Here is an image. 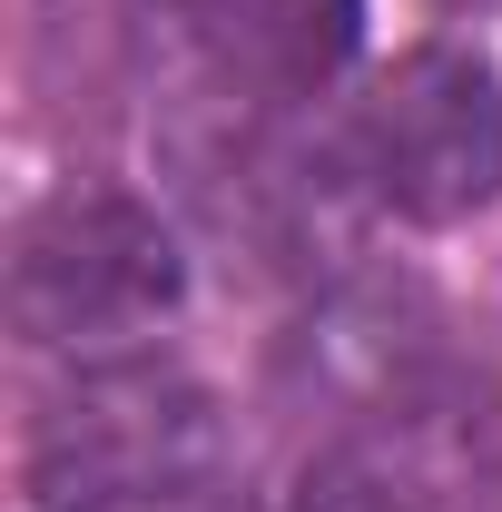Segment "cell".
<instances>
[{
  "instance_id": "6da1fadb",
  "label": "cell",
  "mask_w": 502,
  "mask_h": 512,
  "mask_svg": "<svg viewBox=\"0 0 502 512\" xmlns=\"http://www.w3.org/2000/svg\"><path fill=\"white\" fill-rule=\"evenodd\" d=\"M217 453H227V424L188 365L109 355L50 394V414L30 434V493L50 512H138L197 493L217 473Z\"/></svg>"
},
{
  "instance_id": "7a4b0ae2",
  "label": "cell",
  "mask_w": 502,
  "mask_h": 512,
  "mask_svg": "<svg viewBox=\"0 0 502 512\" xmlns=\"http://www.w3.org/2000/svg\"><path fill=\"white\" fill-rule=\"evenodd\" d=\"M188 296V256L158 207L119 188H69L20 217L10 237V325L30 345H109Z\"/></svg>"
},
{
  "instance_id": "3957f363",
  "label": "cell",
  "mask_w": 502,
  "mask_h": 512,
  "mask_svg": "<svg viewBox=\"0 0 502 512\" xmlns=\"http://www.w3.org/2000/svg\"><path fill=\"white\" fill-rule=\"evenodd\" d=\"M355 168L404 227H463L502 197V79L473 50H404L355 109Z\"/></svg>"
},
{
  "instance_id": "277c9868",
  "label": "cell",
  "mask_w": 502,
  "mask_h": 512,
  "mask_svg": "<svg viewBox=\"0 0 502 512\" xmlns=\"http://www.w3.org/2000/svg\"><path fill=\"white\" fill-rule=\"evenodd\" d=\"M178 10L227 79L276 89V99L335 79L355 60V30H365V0H178Z\"/></svg>"
},
{
  "instance_id": "5b68a950",
  "label": "cell",
  "mask_w": 502,
  "mask_h": 512,
  "mask_svg": "<svg viewBox=\"0 0 502 512\" xmlns=\"http://www.w3.org/2000/svg\"><path fill=\"white\" fill-rule=\"evenodd\" d=\"M286 512H404L394 493H384L375 473H355V463H315L306 483H296V503Z\"/></svg>"
}]
</instances>
